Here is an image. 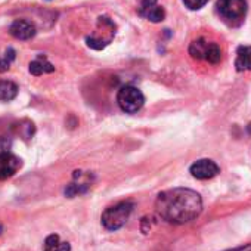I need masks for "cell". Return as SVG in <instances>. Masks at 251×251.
Instances as JSON below:
<instances>
[{"mask_svg":"<svg viewBox=\"0 0 251 251\" xmlns=\"http://www.w3.org/2000/svg\"><path fill=\"white\" fill-rule=\"evenodd\" d=\"M158 216L175 225L195 220L202 211V198L189 188H173L158 194L155 201Z\"/></svg>","mask_w":251,"mask_h":251,"instance_id":"cell-1","label":"cell"},{"mask_svg":"<svg viewBox=\"0 0 251 251\" xmlns=\"http://www.w3.org/2000/svg\"><path fill=\"white\" fill-rule=\"evenodd\" d=\"M216 12L226 25L239 27L247 14V2L245 0H217Z\"/></svg>","mask_w":251,"mask_h":251,"instance_id":"cell-2","label":"cell"},{"mask_svg":"<svg viewBox=\"0 0 251 251\" xmlns=\"http://www.w3.org/2000/svg\"><path fill=\"white\" fill-rule=\"evenodd\" d=\"M133 202L130 201H121L112 207H108L102 213V225L106 230H118L126 225V222L129 220L132 211H133Z\"/></svg>","mask_w":251,"mask_h":251,"instance_id":"cell-3","label":"cell"},{"mask_svg":"<svg viewBox=\"0 0 251 251\" xmlns=\"http://www.w3.org/2000/svg\"><path fill=\"white\" fill-rule=\"evenodd\" d=\"M117 103L121 108V111L127 112V114H135L144 106L145 96L135 86H124L118 90Z\"/></svg>","mask_w":251,"mask_h":251,"instance_id":"cell-4","label":"cell"},{"mask_svg":"<svg viewBox=\"0 0 251 251\" xmlns=\"http://www.w3.org/2000/svg\"><path fill=\"white\" fill-rule=\"evenodd\" d=\"M189 172L198 180H208V179H213L214 176H217L220 173V167L213 160L202 158V160L195 161L191 166Z\"/></svg>","mask_w":251,"mask_h":251,"instance_id":"cell-5","label":"cell"},{"mask_svg":"<svg viewBox=\"0 0 251 251\" xmlns=\"http://www.w3.org/2000/svg\"><path fill=\"white\" fill-rule=\"evenodd\" d=\"M139 15L151 23H161L166 18V12L161 6H158L157 0H141Z\"/></svg>","mask_w":251,"mask_h":251,"instance_id":"cell-6","label":"cell"},{"mask_svg":"<svg viewBox=\"0 0 251 251\" xmlns=\"http://www.w3.org/2000/svg\"><path fill=\"white\" fill-rule=\"evenodd\" d=\"M9 33L12 37L18 40H30L36 36V27L31 21L27 20H17L11 24Z\"/></svg>","mask_w":251,"mask_h":251,"instance_id":"cell-7","label":"cell"},{"mask_svg":"<svg viewBox=\"0 0 251 251\" xmlns=\"http://www.w3.org/2000/svg\"><path fill=\"white\" fill-rule=\"evenodd\" d=\"M21 167V160L14 154H5L0 157V180L12 177Z\"/></svg>","mask_w":251,"mask_h":251,"instance_id":"cell-8","label":"cell"},{"mask_svg":"<svg viewBox=\"0 0 251 251\" xmlns=\"http://www.w3.org/2000/svg\"><path fill=\"white\" fill-rule=\"evenodd\" d=\"M235 67L238 71H251V46H239L236 49Z\"/></svg>","mask_w":251,"mask_h":251,"instance_id":"cell-9","label":"cell"},{"mask_svg":"<svg viewBox=\"0 0 251 251\" xmlns=\"http://www.w3.org/2000/svg\"><path fill=\"white\" fill-rule=\"evenodd\" d=\"M211 42L205 40V39H197L194 40L191 45H189V55L194 58V59H198V61H205V55H207V50H208V46H210Z\"/></svg>","mask_w":251,"mask_h":251,"instance_id":"cell-10","label":"cell"},{"mask_svg":"<svg viewBox=\"0 0 251 251\" xmlns=\"http://www.w3.org/2000/svg\"><path fill=\"white\" fill-rule=\"evenodd\" d=\"M18 95V86L9 80H0V102H11Z\"/></svg>","mask_w":251,"mask_h":251,"instance_id":"cell-11","label":"cell"},{"mask_svg":"<svg viewBox=\"0 0 251 251\" xmlns=\"http://www.w3.org/2000/svg\"><path fill=\"white\" fill-rule=\"evenodd\" d=\"M53 71H55V67L42 55L30 64V73L33 75H42L45 73H53Z\"/></svg>","mask_w":251,"mask_h":251,"instance_id":"cell-12","label":"cell"},{"mask_svg":"<svg viewBox=\"0 0 251 251\" xmlns=\"http://www.w3.org/2000/svg\"><path fill=\"white\" fill-rule=\"evenodd\" d=\"M71 245L67 241H61L58 235H49L45 239V248L43 251H70Z\"/></svg>","mask_w":251,"mask_h":251,"instance_id":"cell-13","label":"cell"},{"mask_svg":"<svg viewBox=\"0 0 251 251\" xmlns=\"http://www.w3.org/2000/svg\"><path fill=\"white\" fill-rule=\"evenodd\" d=\"M205 61L210 64H219L222 61V49L217 43H214V42L210 43L207 55H205Z\"/></svg>","mask_w":251,"mask_h":251,"instance_id":"cell-14","label":"cell"},{"mask_svg":"<svg viewBox=\"0 0 251 251\" xmlns=\"http://www.w3.org/2000/svg\"><path fill=\"white\" fill-rule=\"evenodd\" d=\"M18 130V135L23 138V139H30L33 135H34V124L31 121H27L24 120L23 123H20V126L17 127Z\"/></svg>","mask_w":251,"mask_h":251,"instance_id":"cell-15","label":"cell"},{"mask_svg":"<svg viewBox=\"0 0 251 251\" xmlns=\"http://www.w3.org/2000/svg\"><path fill=\"white\" fill-rule=\"evenodd\" d=\"M14 59H15V50H14L12 48H9V49L5 52V55H3L2 58H0V73L8 71Z\"/></svg>","mask_w":251,"mask_h":251,"instance_id":"cell-16","label":"cell"},{"mask_svg":"<svg viewBox=\"0 0 251 251\" xmlns=\"http://www.w3.org/2000/svg\"><path fill=\"white\" fill-rule=\"evenodd\" d=\"M87 188H89V185H86V183H71V185H68V186L65 188V195H67L68 198H73V197H75V195H78V194L86 192Z\"/></svg>","mask_w":251,"mask_h":251,"instance_id":"cell-17","label":"cell"},{"mask_svg":"<svg viewBox=\"0 0 251 251\" xmlns=\"http://www.w3.org/2000/svg\"><path fill=\"white\" fill-rule=\"evenodd\" d=\"M208 3V0H183V5L191 11H198Z\"/></svg>","mask_w":251,"mask_h":251,"instance_id":"cell-18","label":"cell"},{"mask_svg":"<svg viewBox=\"0 0 251 251\" xmlns=\"http://www.w3.org/2000/svg\"><path fill=\"white\" fill-rule=\"evenodd\" d=\"M11 147H12V141L9 138L0 136V157L9 154L11 152Z\"/></svg>","mask_w":251,"mask_h":251,"instance_id":"cell-19","label":"cell"},{"mask_svg":"<svg viewBox=\"0 0 251 251\" xmlns=\"http://www.w3.org/2000/svg\"><path fill=\"white\" fill-rule=\"evenodd\" d=\"M86 42H87V46L92 48V49H95V50H102L106 46V43L103 40L96 39V37H87Z\"/></svg>","mask_w":251,"mask_h":251,"instance_id":"cell-20","label":"cell"},{"mask_svg":"<svg viewBox=\"0 0 251 251\" xmlns=\"http://www.w3.org/2000/svg\"><path fill=\"white\" fill-rule=\"evenodd\" d=\"M225 251H251V242L242 244V245H238L235 248H229V250H225Z\"/></svg>","mask_w":251,"mask_h":251,"instance_id":"cell-21","label":"cell"},{"mask_svg":"<svg viewBox=\"0 0 251 251\" xmlns=\"http://www.w3.org/2000/svg\"><path fill=\"white\" fill-rule=\"evenodd\" d=\"M2 232H3V226H2V225H0V233H2Z\"/></svg>","mask_w":251,"mask_h":251,"instance_id":"cell-22","label":"cell"}]
</instances>
